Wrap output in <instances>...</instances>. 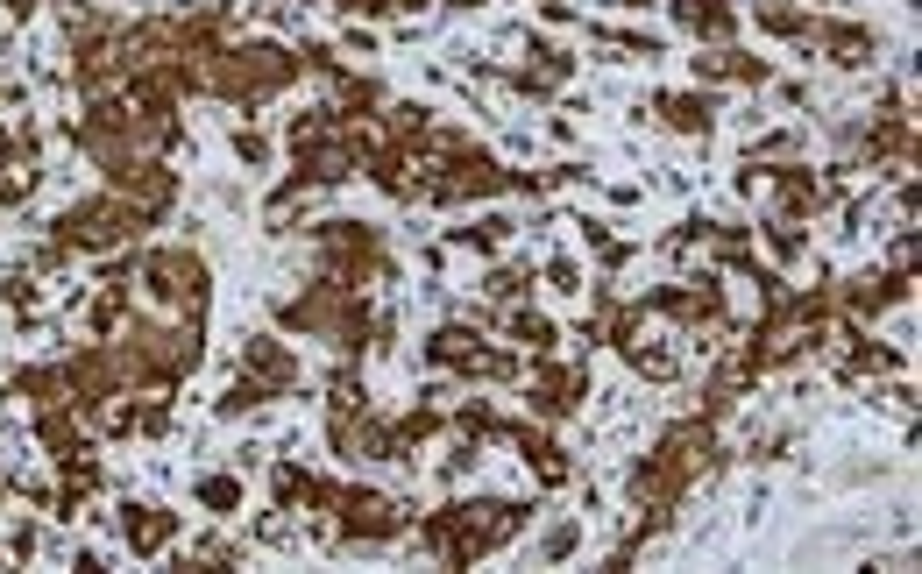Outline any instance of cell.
<instances>
[{"instance_id":"cell-1","label":"cell","mask_w":922,"mask_h":574,"mask_svg":"<svg viewBox=\"0 0 922 574\" xmlns=\"http://www.w3.org/2000/svg\"><path fill=\"white\" fill-rule=\"evenodd\" d=\"M128 532H135V546H157V539H171V511H135Z\"/></svg>"}]
</instances>
